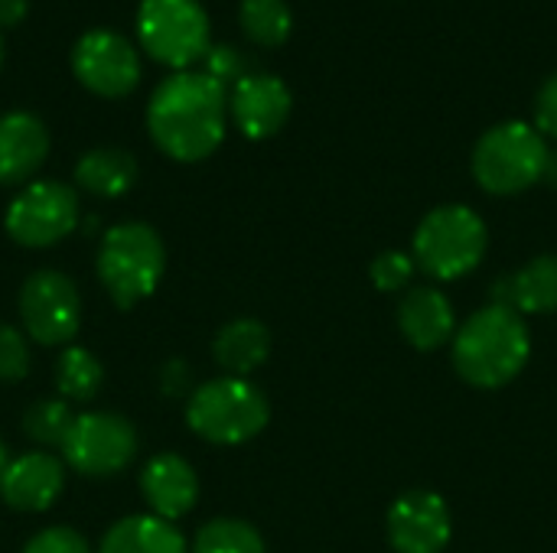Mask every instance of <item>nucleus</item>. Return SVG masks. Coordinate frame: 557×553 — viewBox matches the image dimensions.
<instances>
[{
    "label": "nucleus",
    "instance_id": "1",
    "mask_svg": "<svg viewBox=\"0 0 557 553\" xmlns=\"http://www.w3.org/2000/svg\"><path fill=\"white\" fill-rule=\"evenodd\" d=\"M225 127L228 91L206 72H173L147 101V130L153 143L180 163L212 156L225 140Z\"/></svg>",
    "mask_w": 557,
    "mask_h": 553
},
{
    "label": "nucleus",
    "instance_id": "2",
    "mask_svg": "<svg viewBox=\"0 0 557 553\" xmlns=\"http://www.w3.org/2000/svg\"><path fill=\"white\" fill-rule=\"evenodd\" d=\"M532 355V336L525 316L506 306H486L473 313L454 336L457 375L483 391L506 388L522 375Z\"/></svg>",
    "mask_w": 557,
    "mask_h": 553
},
{
    "label": "nucleus",
    "instance_id": "3",
    "mask_svg": "<svg viewBox=\"0 0 557 553\" xmlns=\"http://www.w3.org/2000/svg\"><path fill=\"white\" fill-rule=\"evenodd\" d=\"M166 271V248L144 222H121L98 244V280L114 306L131 310L147 300Z\"/></svg>",
    "mask_w": 557,
    "mask_h": 553
},
{
    "label": "nucleus",
    "instance_id": "4",
    "mask_svg": "<svg viewBox=\"0 0 557 553\" xmlns=\"http://www.w3.org/2000/svg\"><path fill=\"white\" fill-rule=\"evenodd\" d=\"M271 420V404L248 378H215L199 385L186 404V424L196 437L215 447H238L255 440Z\"/></svg>",
    "mask_w": 557,
    "mask_h": 553
},
{
    "label": "nucleus",
    "instance_id": "5",
    "mask_svg": "<svg viewBox=\"0 0 557 553\" xmlns=\"http://www.w3.org/2000/svg\"><path fill=\"white\" fill-rule=\"evenodd\" d=\"M548 143L525 121H503L490 127L473 147V179L490 196H519L545 179Z\"/></svg>",
    "mask_w": 557,
    "mask_h": 553
},
{
    "label": "nucleus",
    "instance_id": "6",
    "mask_svg": "<svg viewBox=\"0 0 557 553\" xmlns=\"http://www.w3.org/2000/svg\"><path fill=\"white\" fill-rule=\"evenodd\" d=\"M490 244L486 222L470 205H441L414 231L411 257L434 280H460L483 261Z\"/></svg>",
    "mask_w": 557,
    "mask_h": 553
},
{
    "label": "nucleus",
    "instance_id": "7",
    "mask_svg": "<svg viewBox=\"0 0 557 553\" xmlns=\"http://www.w3.org/2000/svg\"><path fill=\"white\" fill-rule=\"evenodd\" d=\"M137 36L150 59L186 72L209 52V16L199 0H140Z\"/></svg>",
    "mask_w": 557,
    "mask_h": 553
},
{
    "label": "nucleus",
    "instance_id": "8",
    "mask_svg": "<svg viewBox=\"0 0 557 553\" xmlns=\"http://www.w3.org/2000/svg\"><path fill=\"white\" fill-rule=\"evenodd\" d=\"M59 450L78 476L108 479L137 456V430L121 414H78Z\"/></svg>",
    "mask_w": 557,
    "mask_h": 553
},
{
    "label": "nucleus",
    "instance_id": "9",
    "mask_svg": "<svg viewBox=\"0 0 557 553\" xmlns=\"http://www.w3.org/2000/svg\"><path fill=\"white\" fill-rule=\"evenodd\" d=\"M78 225V196L59 179L23 186L7 209V235L23 248H49L69 238Z\"/></svg>",
    "mask_w": 557,
    "mask_h": 553
},
{
    "label": "nucleus",
    "instance_id": "10",
    "mask_svg": "<svg viewBox=\"0 0 557 553\" xmlns=\"http://www.w3.org/2000/svg\"><path fill=\"white\" fill-rule=\"evenodd\" d=\"M20 319L26 339L39 345H65L82 326V297L59 271H36L20 287Z\"/></svg>",
    "mask_w": 557,
    "mask_h": 553
},
{
    "label": "nucleus",
    "instance_id": "11",
    "mask_svg": "<svg viewBox=\"0 0 557 553\" xmlns=\"http://www.w3.org/2000/svg\"><path fill=\"white\" fill-rule=\"evenodd\" d=\"M75 78L101 98H124L140 81V55L127 36L114 29H88L72 46Z\"/></svg>",
    "mask_w": 557,
    "mask_h": 553
},
{
    "label": "nucleus",
    "instance_id": "12",
    "mask_svg": "<svg viewBox=\"0 0 557 553\" xmlns=\"http://www.w3.org/2000/svg\"><path fill=\"white\" fill-rule=\"evenodd\" d=\"M388 544L395 553H444L454 538V518L437 492L414 489L388 508Z\"/></svg>",
    "mask_w": 557,
    "mask_h": 553
},
{
    "label": "nucleus",
    "instance_id": "13",
    "mask_svg": "<svg viewBox=\"0 0 557 553\" xmlns=\"http://www.w3.org/2000/svg\"><path fill=\"white\" fill-rule=\"evenodd\" d=\"M290 108H294L290 88L268 72H248L242 81L232 85L228 95V114L248 140L274 137L287 124Z\"/></svg>",
    "mask_w": 557,
    "mask_h": 553
},
{
    "label": "nucleus",
    "instance_id": "14",
    "mask_svg": "<svg viewBox=\"0 0 557 553\" xmlns=\"http://www.w3.org/2000/svg\"><path fill=\"white\" fill-rule=\"evenodd\" d=\"M65 489V469L49 453H23L7 463L0 479V499L16 512H46Z\"/></svg>",
    "mask_w": 557,
    "mask_h": 553
},
{
    "label": "nucleus",
    "instance_id": "15",
    "mask_svg": "<svg viewBox=\"0 0 557 553\" xmlns=\"http://www.w3.org/2000/svg\"><path fill=\"white\" fill-rule=\"evenodd\" d=\"M398 329L418 352H437L457 336V313L444 290L411 287L398 303Z\"/></svg>",
    "mask_w": 557,
    "mask_h": 553
},
{
    "label": "nucleus",
    "instance_id": "16",
    "mask_svg": "<svg viewBox=\"0 0 557 553\" xmlns=\"http://www.w3.org/2000/svg\"><path fill=\"white\" fill-rule=\"evenodd\" d=\"M140 492H144V502L150 505V515L163 521H176L196 508L199 479H196V469L183 456L160 453L144 466Z\"/></svg>",
    "mask_w": 557,
    "mask_h": 553
},
{
    "label": "nucleus",
    "instance_id": "17",
    "mask_svg": "<svg viewBox=\"0 0 557 553\" xmlns=\"http://www.w3.org/2000/svg\"><path fill=\"white\" fill-rule=\"evenodd\" d=\"M49 156V130L33 111L0 114V186L26 183Z\"/></svg>",
    "mask_w": 557,
    "mask_h": 553
},
{
    "label": "nucleus",
    "instance_id": "18",
    "mask_svg": "<svg viewBox=\"0 0 557 553\" xmlns=\"http://www.w3.org/2000/svg\"><path fill=\"white\" fill-rule=\"evenodd\" d=\"M493 306L516 310L519 316L557 310V254H542L522 271L506 274L493 284Z\"/></svg>",
    "mask_w": 557,
    "mask_h": 553
},
{
    "label": "nucleus",
    "instance_id": "19",
    "mask_svg": "<svg viewBox=\"0 0 557 553\" xmlns=\"http://www.w3.org/2000/svg\"><path fill=\"white\" fill-rule=\"evenodd\" d=\"M212 355H215L219 368H225V375L248 378L251 372H258L268 362L271 332L258 319H232L219 329V336L212 342Z\"/></svg>",
    "mask_w": 557,
    "mask_h": 553
},
{
    "label": "nucleus",
    "instance_id": "20",
    "mask_svg": "<svg viewBox=\"0 0 557 553\" xmlns=\"http://www.w3.org/2000/svg\"><path fill=\"white\" fill-rule=\"evenodd\" d=\"M98 553H189L173 521L157 515H131L108 528Z\"/></svg>",
    "mask_w": 557,
    "mask_h": 553
},
{
    "label": "nucleus",
    "instance_id": "21",
    "mask_svg": "<svg viewBox=\"0 0 557 553\" xmlns=\"http://www.w3.org/2000/svg\"><path fill=\"white\" fill-rule=\"evenodd\" d=\"M75 183L101 199H117L137 183V160L121 147H95L78 156Z\"/></svg>",
    "mask_w": 557,
    "mask_h": 553
},
{
    "label": "nucleus",
    "instance_id": "22",
    "mask_svg": "<svg viewBox=\"0 0 557 553\" xmlns=\"http://www.w3.org/2000/svg\"><path fill=\"white\" fill-rule=\"evenodd\" d=\"M238 23L251 42L268 46V49L284 46L290 29H294V16H290L287 0H242Z\"/></svg>",
    "mask_w": 557,
    "mask_h": 553
},
{
    "label": "nucleus",
    "instance_id": "23",
    "mask_svg": "<svg viewBox=\"0 0 557 553\" xmlns=\"http://www.w3.org/2000/svg\"><path fill=\"white\" fill-rule=\"evenodd\" d=\"M101 362L82 345H69L55 362V388L65 401H91L101 388Z\"/></svg>",
    "mask_w": 557,
    "mask_h": 553
},
{
    "label": "nucleus",
    "instance_id": "24",
    "mask_svg": "<svg viewBox=\"0 0 557 553\" xmlns=\"http://www.w3.org/2000/svg\"><path fill=\"white\" fill-rule=\"evenodd\" d=\"M193 553H264V538L242 518H215L196 531Z\"/></svg>",
    "mask_w": 557,
    "mask_h": 553
},
{
    "label": "nucleus",
    "instance_id": "25",
    "mask_svg": "<svg viewBox=\"0 0 557 553\" xmlns=\"http://www.w3.org/2000/svg\"><path fill=\"white\" fill-rule=\"evenodd\" d=\"M72 411H69V404L65 401H36L26 414H23V420H20V427H23V433L33 440V443H39V447H62V440H65V433H69V427H72Z\"/></svg>",
    "mask_w": 557,
    "mask_h": 553
},
{
    "label": "nucleus",
    "instance_id": "26",
    "mask_svg": "<svg viewBox=\"0 0 557 553\" xmlns=\"http://www.w3.org/2000/svg\"><path fill=\"white\" fill-rule=\"evenodd\" d=\"M414 271L418 264L408 251H385L372 261L369 277L382 293H401V290H411Z\"/></svg>",
    "mask_w": 557,
    "mask_h": 553
},
{
    "label": "nucleus",
    "instance_id": "27",
    "mask_svg": "<svg viewBox=\"0 0 557 553\" xmlns=\"http://www.w3.org/2000/svg\"><path fill=\"white\" fill-rule=\"evenodd\" d=\"M26 375H29L26 332L0 323V381L3 385H13V381H23Z\"/></svg>",
    "mask_w": 557,
    "mask_h": 553
},
{
    "label": "nucleus",
    "instance_id": "28",
    "mask_svg": "<svg viewBox=\"0 0 557 553\" xmlns=\"http://www.w3.org/2000/svg\"><path fill=\"white\" fill-rule=\"evenodd\" d=\"M206 75H212L219 85H235V81H242L248 72H245V55L238 52V49H232V46H225V42H219V46H209V52H206Z\"/></svg>",
    "mask_w": 557,
    "mask_h": 553
},
{
    "label": "nucleus",
    "instance_id": "29",
    "mask_svg": "<svg viewBox=\"0 0 557 553\" xmlns=\"http://www.w3.org/2000/svg\"><path fill=\"white\" fill-rule=\"evenodd\" d=\"M23 553H91V548L72 528H42L26 541Z\"/></svg>",
    "mask_w": 557,
    "mask_h": 553
},
{
    "label": "nucleus",
    "instance_id": "30",
    "mask_svg": "<svg viewBox=\"0 0 557 553\" xmlns=\"http://www.w3.org/2000/svg\"><path fill=\"white\" fill-rule=\"evenodd\" d=\"M535 130L557 140V72L535 95Z\"/></svg>",
    "mask_w": 557,
    "mask_h": 553
},
{
    "label": "nucleus",
    "instance_id": "31",
    "mask_svg": "<svg viewBox=\"0 0 557 553\" xmlns=\"http://www.w3.org/2000/svg\"><path fill=\"white\" fill-rule=\"evenodd\" d=\"M160 385H163V394L176 398V394H186L189 391V365L186 362H170L160 375Z\"/></svg>",
    "mask_w": 557,
    "mask_h": 553
},
{
    "label": "nucleus",
    "instance_id": "32",
    "mask_svg": "<svg viewBox=\"0 0 557 553\" xmlns=\"http://www.w3.org/2000/svg\"><path fill=\"white\" fill-rule=\"evenodd\" d=\"M29 13V0H0V29L16 26L20 20H26Z\"/></svg>",
    "mask_w": 557,
    "mask_h": 553
},
{
    "label": "nucleus",
    "instance_id": "33",
    "mask_svg": "<svg viewBox=\"0 0 557 553\" xmlns=\"http://www.w3.org/2000/svg\"><path fill=\"white\" fill-rule=\"evenodd\" d=\"M545 179H548V183H552V186L557 189V150L552 153V156H548V169H545Z\"/></svg>",
    "mask_w": 557,
    "mask_h": 553
},
{
    "label": "nucleus",
    "instance_id": "34",
    "mask_svg": "<svg viewBox=\"0 0 557 553\" xmlns=\"http://www.w3.org/2000/svg\"><path fill=\"white\" fill-rule=\"evenodd\" d=\"M3 469H7V453H3V443H0V479H3Z\"/></svg>",
    "mask_w": 557,
    "mask_h": 553
},
{
    "label": "nucleus",
    "instance_id": "35",
    "mask_svg": "<svg viewBox=\"0 0 557 553\" xmlns=\"http://www.w3.org/2000/svg\"><path fill=\"white\" fill-rule=\"evenodd\" d=\"M0 65H3V39H0Z\"/></svg>",
    "mask_w": 557,
    "mask_h": 553
}]
</instances>
